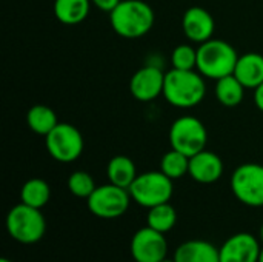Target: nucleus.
I'll return each instance as SVG.
<instances>
[{"mask_svg":"<svg viewBox=\"0 0 263 262\" xmlns=\"http://www.w3.org/2000/svg\"><path fill=\"white\" fill-rule=\"evenodd\" d=\"M51 199V187L40 178H32L22 185L20 201L34 208H43Z\"/></svg>","mask_w":263,"mask_h":262,"instance_id":"nucleus-20","label":"nucleus"},{"mask_svg":"<svg viewBox=\"0 0 263 262\" xmlns=\"http://www.w3.org/2000/svg\"><path fill=\"white\" fill-rule=\"evenodd\" d=\"M188 174L199 184H214L223 174V162L219 154L205 148L190 158Z\"/></svg>","mask_w":263,"mask_h":262,"instance_id":"nucleus-14","label":"nucleus"},{"mask_svg":"<svg viewBox=\"0 0 263 262\" xmlns=\"http://www.w3.org/2000/svg\"><path fill=\"white\" fill-rule=\"evenodd\" d=\"M176 262H220L219 249L203 239H191L180 244L174 252Z\"/></svg>","mask_w":263,"mask_h":262,"instance_id":"nucleus-15","label":"nucleus"},{"mask_svg":"<svg viewBox=\"0 0 263 262\" xmlns=\"http://www.w3.org/2000/svg\"><path fill=\"white\" fill-rule=\"evenodd\" d=\"M131 199L128 188L109 182L97 187L86 199V204L94 216L100 219H117L128 212Z\"/></svg>","mask_w":263,"mask_h":262,"instance_id":"nucleus-7","label":"nucleus"},{"mask_svg":"<svg viewBox=\"0 0 263 262\" xmlns=\"http://www.w3.org/2000/svg\"><path fill=\"white\" fill-rule=\"evenodd\" d=\"M120 2H122V0H91V3H92L96 8H99V9H102V11H106V12H111Z\"/></svg>","mask_w":263,"mask_h":262,"instance_id":"nucleus-26","label":"nucleus"},{"mask_svg":"<svg viewBox=\"0 0 263 262\" xmlns=\"http://www.w3.org/2000/svg\"><path fill=\"white\" fill-rule=\"evenodd\" d=\"M176 222H177V212L170 202L148 208V216H146L148 227L160 233H168L174 229Z\"/></svg>","mask_w":263,"mask_h":262,"instance_id":"nucleus-22","label":"nucleus"},{"mask_svg":"<svg viewBox=\"0 0 263 262\" xmlns=\"http://www.w3.org/2000/svg\"><path fill=\"white\" fill-rule=\"evenodd\" d=\"M131 256L136 262H160L168 255V242L165 233L151 227L139 229L129 244Z\"/></svg>","mask_w":263,"mask_h":262,"instance_id":"nucleus-10","label":"nucleus"},{"mask_svg":"<svg viewBox=\"0 0 263 262\" xmlns=\"http://www.w3.org/2000/svg\"><path fill=\"white\" fill-rule=\"evenodd\" d=\"M231 190L237 201L248 207H263V165L247 162L231 176Z\"/></svg>","mask_w":263,"mask_h":262,"instance_id":"nucleus-8","label":"nucleus"},{"mask_svg":"<svg viewBox=\"0 0 263 262\" xmlns=\"http://www.w3.org/2000/svg\"><path fill=\"white\" fill-rule=\"evenodd\" d=\"M237 60L236 48L222 39H210L197 48V71L206 79L219 80L234 74Z\"/></svg>","mask_w":263,"mask_h":262,"instance_id":"nucleus-3","label":"nucleus"},{"mask_svg":"<svg viewBox=\"0 0 263 262\" xmlns=\"http://www.w3.org/2000/svg\"><path fill=\"white\" fill-rule=\"evenodd\" d=\"M171 63L176 69H196L197 68V49L188 43L177 45L171 54Z\"/></svg>","mask_w":263,"mask_h":262,"instance_id":"nucleus-25","label":"nucleus"},{"mask_svg":"<svg viewBox=\"0 0 263 262\" xmlns=\"http://www.w3.org/2000/svg\"><path fill=\"white\" fill-rule=\"evenodd\" d=\"M219 252L220 262H259L262 247L254 235L242 232L228 238Z\"/></svg>","mask_w":263,"mask_h":262,"instance_id":"nucleus-12","label":"nucleus"},{"mask_svg":"<svg viewBox=\"0 0 263 262\" xmlns=\"http://www.w3.org/2000/svg\"><path fill=\"white\" fill-rule=\"evenodd\" d=\"M45 145L49 156L62 164L77 161L85 147L80 131L66 122H59L57 127L45 136Z\"/></svg>","mask_w":263,"mask_h":262,"instance_id":"nucleus-9","label":"nucleus"},{"mask_svg":"<svg viewBox=\"0 0 263 262\" xmlns=\"http://www.w3.org/2000/svg\"><path fill=\"white\" fill-rule=\"evenodd\" d=\"M260 241H262V244H263V224H262V227H260Z\"/></svg>","mask_w":263,"mask_h":262,"instance_id":"nucleus-28","label":"nucleus"},{"mask_svg":"<svg viewBox=\"0 0 263 262\" xmlns=\"http://www.w3.org/2000/svg\"><path fill=\"white\" fill-rule=\"evenodd\" d=\"M190 158L174 148L166 151L160 161V171H163L170 179H180L188 174Z\"/></svg>","mask_w":263,"mask_h":262,"instance_id":"nucleus-23","label":"nucleus"},{"mask_svg":"<svg viewBox=\"0 0 263 262\" xmlns=\"http://www.w3.org/2000/svg\"><path fill=\"white\" fill-rule=\"evenodd\" d=\"M46 230V221L40 208L29 207L23 202L14 205L6 215L8 235L25 246L37 244Z\"/></svg>","mask_w":263,"mask_h":262,"instance_id":"nucleus-4","label":"nucleus"},{"mask_svg":"<svg viewBox=\"0 0 263 262\" xmlns=\"http://www.w3.org/2000/svg\"><path fill=\"white\" fill-rule=\"evenodd\" d=\"M128 190L133 201L143 208H151L170 202L174 185L173 179H170L163 171H146L137 174Z\"/></svg>","mask_w":263,"mask_h":262,"instance_id":"nucleus-5","label":"nucleus"},{"mask_svg":"<svg viewBox=\"0 0 263 262\" xmlns=\"http://www.w3.org/2000/svg\"><path fill=\"white\" fill-rule=\"evenodd\" d=\"M0 262H12V261H11V259H8V258H2Z\"/></svg>","mask_w":263,"mask_h":262,"instance_id":"nucleus-30","label":"nucleus"},{"mask_svg":"<svg viewBox=\"0 0 263 262\" xmlns=\"http://www.w3.org/2000/svg\"><path fill=\"white\" fill-rule=\"evenodd\" d=\"M206 94L205 77L194 69H170L165 73L163 97L176 108H194Z\"/></svg>","mask_w":263,"mask_h":262,"instance_id":"nucleus-1","label":"nucleus"},{"mask_svg":"<svg viewBox=\"0 0 263 262\" xmlns=\"http://www.w3.org/2000/svg\"><path fill=\"white\" fill-rule=\"evenodd\" d=\"M170 144L171 148L191 158L206 148L208 131L200 119L182 116L176 119L170 128Z\"/></svg>","mask_w":263,"mask_h":262,"instance_id":"nucleus-6","label":"nucleus"},{"mask_svg":"<svg viewBox=\"0 0 263 262\" xmlns=\"http://www.w3.org/2000/svg\"><path fill=\"white\" fill-rule=\"evenodd\" d=\"M108 181L114 185L129 188L134 179L137 178V168L133 159L128 156H114L106 167Z\"/></svg>","mask_w":263,"mask_h":262,"instance_id":"nucleus-18","label":"nucleus"},{"mask_svg":"<svg viewBox=\"0 0 263 262\" xmlns=\"http://www.w3.org/2000/svg\"><path fill=\"white\" fill-rule=\"evenodd\" d=\"M160 262H176V261H174V258H173V259H168V258H165L163 261H160Z\"/></svg>","mask_w":263,"mask_h":262,"instance_id":"nucleus-29","label":"nucleus"},{"mask_svg":"<svg viewBox=\"0 0 263 262\" xmlns=\"http://www.w3.org/2000/svg\"><path fill=\"white\" fill-rule=\"evenodd\" d=\"M26 124L35 134L46 136L57 127L59 120L52 108L46 105H34L26 114Z\"/></svg>","mask_w":263,"mask_h":262,"instance_id":"nucleus-21","label":"nucleus"},{"mask_svg":"<svg viewBox=\"0 0 263 262\" xmlns=\"http://www.w3.org/2000/svg\"><path fill=\"white\" fill-rule=\"evenodd\" d=\"M259 262H263V249L262 252H260V256H259Z\"/></svg>","mask_w":263,"mask_h":262,"instance_id":"nucleus-31","label":"nucleus"},{"mask_svg":"<svg viewBox=\"0 0 263 262\" xmlns=\"http://www.w3.org/2000/svg\"><path fill=\"white\" fill-rule=\"evenodd\" d=\"M182 29L193 43H203L213 39L216 23L210 11L200 6H191L185 11L182 19Z\"/></svg>","mask_w":263,"mask_h":262,"instance_id":"nucleus-13","label":"nucleus"},{"mask_svg":"<svg viewBox=\"0 0 263 262\" xmlns=\"http://www.w3.org/2000/svg\"><path fill=\"white\" fill-rule=\"evenodd\" d=\"M245 90L247 88L234 74L216 80V99L223 107L231 108V107H237L239 103H242L245 97Z\"/></svg>","mask_w":263,"mask_h":262,"instance_id":"nucleus-19","label":"nucleus"},{"mask_svg":"<svg viewBox=\"0 0 263 262\" xmlns=\"http://www.w3.org/2000/svg\"><path fill=\"white\" fill-rule=\"evenodd\" d=\"M254 103L263 113V83L254 90Z\"/></svg>","mask_w":263,"mask_h":262,"instance_id":"nucleus-27","label":"nucleus"},{"mask_svg":"<svg viewBox=\"0 0 263 262\" xmlns=\"http://www.w3.org/2000/svg\"><path fill=\"white\" fill-rule=\"evenodd\" d=\"M234 76L248 90H256L263 83V56L259 53H247L239 56Z\"/></svg>","mask_w":263,"mask_h":262,"instance_id":"nucleus-16","label":"nucleus"},{"mask_svg":"<svg viewBox=\"0 0 263 262\" xmlns=\"http://www.w3.org/2000/svg\"><path fill=\"white\" fill-rule=\"evenodd\" d=\"M96 188L97 187H96L94 178L86 171L79 170V171L71 173L68 178V190L76 198L88 199Z\"/></svg>","mask_w":263,"mask_h":262,"instance_id":"nucleus-24","label":"nucleus"},{"mask_svg":"<svg viewBox=\"0 0 263 262\" xmlns=\"http://www.w3.org/2000/svg\"><path fill=\"white\" fill-rule=\"evenodd\" d=\"M91 5V0H55L54 15L63 25H77L88 17Z\"/></svg>","mask_w":263,"mask_h":262,"instance_id":"nucleus-17","label":"nucleus"},{"mask_svg":"<svg viewBox=\"0 0 263 262\" xmlns=\"http://www.w3.org/2000/svg\"><path fill=\"white\" fill-rule=\"evenodd\" d=\"M165 73L154 65H146L137 69L129 80V91L136 100L151 102L163 94Z\"/></svg>","mask_w":263,"mask_h":262,"instance_id":"nucleus-11","label":"nucleus"},{"mask_svg":"<svg viewBox=\"0 0 263 262\" xmlns=\"http://www.w3.org/2000/svg\"><path fill=\"white\" fill-rule=\"evenodd\" d=\"M109 22L116 34L123 39H140L154 25V11L143 0H122L111 12Z\"/></svg>","mask_w":263,"mask_h":262,"instance_id":"nucleus-2","label":"nucleus"}]
</instances>
